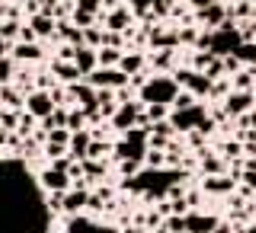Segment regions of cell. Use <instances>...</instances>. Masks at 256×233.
Segmentation results:
<instances>
[{"mask_svg":"<svg viewBox=\"0 0 256 233\" xmlns=\"http://www.w3.org/2000/svg\"><path fill=\"white\" fill-rule=\"evenodd\" d=\"M182 179V173H164V170H141L138 176L125 179V189H134V192H144L150 198H166L170 186Z\"/></svg>","mask_w":256,"mask_h":233,"instance_id":"1","label":"cell"},{"mask_svg":"<svg viewBox=\"0 0 256 233\" xmlns=\"http://www.w3.org/2000/svg\"><path fill=\"white\" fill-rule=\"evenodd\" d=\"M180 93L182 86L176 83V77L157 74V77H148V83L141 86V102L144 106H173Z\"/></svg>","mask_w":256,"mask_h":233,"instance_id":"2","label":"cell"},{"mask_svg":"<svg viewBox=\"0 0 256 233\" xmlns=\"http://www.w3.org/2000/svg\"><path fill=\"white\" fill-rule=\"evenodd\" d=\"M150 150V131L148 128H132L122 134V141L116 144V157L118 160H138L144 163V154Z\"/></svg>","mask_w":256,"mask_h":233,"instance_id":"3","label":"cell"},{"mask_svg":"<svg viewBox=\"0 0 256 233\" xmlns=\"http://www.w3.org/2000/svg\"><path fill=\"white\" fill-rule=\"evenodd\" d=\"M70 163H74L70 157H61L54 166L42 170V186H45L48 192H70V186H74V176L68 173Z\"/></svg>","mask_w":256,"mask_h":233,"instance_id":"4","label":"cell"},{"mask_svg":"<svg viewBox=\"0 0 256 233\" xmlns=\"http://www.w3.org/2000/svg\"><path fill=\"white\" fill-rule=\"evenodd\" d=\"M205 118H208L205 106H202V102H196V106H189V109H176L173 115H170V125L180 134H189V131H198V125H202Z\"/></svg>","mask_w":256,"mask_h":233,"instance_id":"5","label":"cell"},{"mask_svg":"<svg viewBox=\"0 0 256 233\" xmlns=\"http://www.w3.org/2000/svg\"><path fill=\"white\" fill-rule=\"evenodd\" d=\"M176 83L182 86V90H189L196 99H205V96H212V86H214V80H208L202 70H176Z\"/></svg>","mask_w":256,"mask_h":233,"instance_id":"6","label":"cell"},{"mask_svg":"<svg viewBox=\"0 0 256 233\" xmlns=\"http://www.w3.org/2000/svg\"><path fill=\"white\" fill-rule=\"evenodd\" d=\"M86 83L96 90H122V86H128V74H122L118 67H96L86 77Z\"/></svg>","mask_w":256,"mask_h":233,"instance_id":"7","label":"cell"},{"mask_svg":"<svg viewBox=\"0 0 256 233\" xmlns=\"http://www.w3.org/2000/svg\"><path fill=\"white\" fill-rule=\"evenodd\" d=\"M253 106H256V90H234V93L224 96V112L234 115V118L246 115Z\"/></svg>","mask_w":256,"mask_h":233,"instance_id":"8","label":"cell"},{"mask_svg":"<svg viewBox=\"0 0 256 233\" xmlns=\"http://www.w3.org/2000/svg\"><path fill=\"white\" fill-rule=\"evenodd\" d=\"M102 22H106V32H132L134 29V10L132 6H112L102 16Z\"/></svg>","mask_w":256,"mask_h":233,"instance_id":"9","label":"cell"},{"mask_svg":"<svg viewBox=\"0 0 256 233\" xmlns=\"http://www.w3.org/2000/svg\"><path fill=\"white\" fill-rule=\"evenodd\" d=\"M26 109H29V115H36V118H48L54 109V99H52V90H32L26 93Z\"/></svg>","mask_w":256,"mask_h":233,"instance_id":"10","label":"cell"},{"mask_svg":"<svg viewBox=\"0 0 256 233\" xmlns=\"http://www.w3.org/2000/svg\"><path fill=\"white\" fill-rule=\"evenodd\" d=\"M141 106H134V102H125V106H118L116 109V115H112V128L116 131H132V128H138V122H141Z\"/></svg>","mask_w":256,"mask_h":233,"instance_id":"11","label":"cell"},{"mask_svg":"<svg viewBox=\"0 0 256 233\" xmlns=\"http://www.w3.org/2000/svg\"><path fill=\"white\" fill-rule=\"evenodd\" d=\"M196 19L202 22L208 32H214V29H221L224 22H228V6H224L221 0H218V3H212V6H205V10H198V13H196Z\"/></svg>","mask_w":256,"mask_h":233,"instance_id":"12","label":"cell"},{"mask_svg":"<svg viewBox=\"0 0 256 233\" xmlns=\"http://www.w3.org/2000/svg\"><path fill=\"white\" fill-rule=\"evenodd\" d=\"M182 221H186V233H214V227L221 224V218L202 214V211H189Z\"/></svg>","mask_w":256,"mask_h":233,"instance_id":"13","label":"cell"},{"mask_svg":"<svg viewBox=\"0 0 256 233\" xmlns=\"http://www.w3.org/2000/svg\"><path fill=\"white\" fill-rule=\"evenodd\" d=\"M68 233H116V230L106 227V224H96L93 218H86V214H70Z\"/></svg>","mask_w":256,"mask_h":233,"instance_id":"14","label":"cell"},{"mask_svg":"<svg viewBox=\"0 0 256 233\" xmlns=\"http://www.w3.org/2000/svg\"><path fill=\"white\" fill-rule=\"evenodd\" d=\"M86 205H90V192L80 186V182L70 192H64V214H68V218L70 214H84Z\"/></svg>","mask_w":256,"mask_h":233,"instance_id":"15","label":"cell"},{"mask_svg":"<svg viewBox=\"0 0 256 233\" xmlns=\"http://www.w3.org/2000/svg\"><path fill=\"white\" fill-rule=\"evenodd\" d=\"M29 29L36 32V38H54V35H58V22H54V16H48L42 10L29 16Z\"/></svg>","mask_w":256,"mask_h":233,"instance_id":"16","label":"cell"},{"mask_svg":"<svg viewBox=\"0 0 256 233\" xmlns=\"http://www.w3.org/2000/svg\"><path fill=\"white\" fill-rule=\"evenodd\" d=\"M74 64H77V70L84 77H90L93 70L100 67V54H96V48L84 45V48H77V51H74Z\"/></svg>","mask_w":256,"mask_h":233,"instance_id":"17","label":"cell"},{"mask_svg":"<svg viewBox=\"0 0 256 233\" xmlns=\"http://www.w3.org/2000/svg\"><path fill=\"white\" fill-rule=\"evenodd\" d=\"M90 144H93V131H70V160H86L90 154Z\"/></svg>","mask_w":256,"mask_h":233,"instance_id":"18","label":"cell"},{"mask_svg":"<svg viewBox=\"0 0 256 233\" xmlns=\"http://www.w3.org/2000/svg\"><path fill=\"white\" fill-rule=\"evenodd\" d=\"M52 74H54V80H64V83H77V80H84V74L77 70V64L74 61H54L52 64Z\"/></svg>","mask_w":256,"mask_h":233,"instance_id":"19","label":"cell"},{"mask_svg":"<svg viewBox=\"0 0 256 233\" xmlns=\"http://www.w3.org/2000/svg\"><path fill=\"white\" fill-rule=\"evenodd\" d=\"M42 45L38 42H16L13 45V61H42Z\"/></svg>","mask_w":256,"mask_h":233,"instance_id":"20","label":"cell"},{"mask_svg":"<svg viewBox=\"0 0 256 233\" xmlns=\"http://www.w3.org/2000/svg\"><path fill=\"white\" fill-rule=\"evenodd\" d=\"M208 195H224V192H234V176H205V186Z\"/></svg>","mask_w":256,"mask_h":233,"instance_id":"21","label":"cell"},{"mask_svg":"<svg viewBox=\"0 0 256 233\" xmlns=\"http://www.w3.org/2000/svg\"><path fill=\"white\" fill-rule=\"evenodd\" d=\"M144 64H148V58H144L141 51H128V54H122V61H118V70L128 74V77H134V74L144 70Z\"/></svg>","mask_w":256,"mask_h":233,"instance_id":"22","label":"cell"},{"mask_svg":"<svg viewBox=\"0 0 256 233\" xmlns=\"http://www.w3.org/2000/svg\"><path fill=\"white\" fill-rule=\"evenodd\" d=\"M96 54H100V67H118V61H122V48H109V45H102V48H96Z\"/></svg>","mask_w":256,"mask_h":233,"instance_id":"23","label":"cell"},{"mask_svg":"<svg viewBox=\"0 0 256 233\" xmlns=\"http://www.w3.org/2000/svg\"><path fill=\"white\" fill-rule=\"evenodd\" d=\"M80 173H84V179H102L106 176V163L102 160H80Z\"/></svg>","mask_w":256,"mask_h":233,"instance_id":"24","label":"cell"},{"mask_svg":"<svg viewBox=\"0 0 256 233\" xmlns=\"http://www.w3.org/2000/svg\"><path fill=\"white\" fill-rule=\"evenodd\" d=\"M0 102H6L10 109H22L26 106V96H20L16 86H0Z\"/></svg>","mask_w":256,"mask_h":233,"instance_id":"25","label":"cell"},{"mask_svg":"<svg viewBox=\"0 0 256 233\" xmlns=\"http://www.w3.org/2000/svg\"><path fill=\"white\" fill-rule=\"evenodd\" d=\"M16 77V61L10 54H0V86H10Z\"/></svg>","mask_w":256,"mask_h":233,"instance_id":"26","label":"cell"},{"mask_svg":"<svg viewBox=\"0 0 256 233\" xmlns=\"http://www.w3.org/2000/svg\"><path fill=\"white\" fill-rule=\"evenodd\" d=\"M144 118H148L150 128L157 122H166V118H170V106H144Z\"/></svg>","mask_w":256,"mask_h":233,"instance_id":"27","label":"cell"},{"mask_svg":"<svg viewBox=\"0 0 256 233\" xmlns=\"http://www.w3.org/2000/svg\"><path fill=\"white\" fill-rule=\"evenodd\" d=\"M20 109H0V125L4 131H20Z\"/></svg>","mask_w":256,"mask_h":233,"instance_id":"28","label":"cell"},{"mask_svg":"<svg viewBox=\"0 0 256 233\" xmlns=\"http://www.w3.org/2000/svg\"><path fill=\"white\" fill-rule=\"evenodd\" d=\"M58 35L68 38L74 48H84V45H86V42H84V29H77V26H58Z\"/></svg>","mask_w":256,"mask_h":233,"instance_id":"29","label":"cell"},{"mask_svg":"<svg viewBox=\"0 0 256 233\" xmlns=\"http://www.w3.org/2000/svg\"><path fill=\"white\" fill-rule=\"evenodd\" d=\"M256 86V70H237L234 74V90H253Z\"/></svg>","mask_w":256,"mask_h":233,"instance_id":"30","label":"cell"},{"mask_svg":"<svg viewBox=\"0 0 256 233\" xmlns=\"http://www.w3.org/2000/svg\"><path fill=\"white\" fill-rule=\"evenodd\" d=\"M86 122H90V118H86V112H84V109L68 112V131H84Z\"/></svg>","mask_w":256,"mask_h":233,"instance_id":"31","label":"cell"},{"mask_svg":"<svg viewBox=\"0 0 256 233\" xmlns=\"http://www.w3.org/2000/svg\"><path fill=\"white\" fill-rule=\"evenodd\" d=\"M202 74L208 80H218L221 74H228V67H224V58H218V54H212V61H208V67L202 70Z\"/></svg>","mask_w":256,"mask_h":233,"instance_id":"32","label":"cell"},{"mask_svg":"<svg viewBox=\"0 0 256 233\" xmlns=\"http://www.w3.org/2000/svg\"><path fill=\"white\" fill-rule=\"evenodd\" d=\"M45 144H58V147H68L70 150V131H68V128H54V131H48Z\"/></svg>","mask_w":256,"mask_h":233,"instance_id":"33","label":"cell"},{"mask_svg":"<svg viewBox=\"0 0 256 233\" xmlns=\"http://www.w3.org/2000/svg\"><path fill=\"white\" fill-rule=\"evenodd\" d=\"M70 22H74L77 29H90L93 22H96V16H93V13H84V10H77V6H74V13H70Z\"/></svg>","mask_w":256,"mask_h":233,"instance_id":"34","label":"cell"},{"mask_svg":"<svg viewBox=\"0 0 256 233\" xmlns=\"http://www.w3.org/2000/svg\"><path fill=\"white\" fill-rule=\"evenodd\" d=\"M102 35H106V29H96V26L84 29V42L90 48H102Z\"/></svg>","mask_w":256,"mask_h":233,"instance_id":"35","label":"cell"},{"mask_svg":"<svg viewBox=\"0 0 256 233\" xmlns=\"http://www.w3.org/2000/svg\"><path fill=\"white\" fill-rule=\"evenodd\" d=\"M202 170H205V176H218V173H224V160H221V157H208V154H205Z\"/></svg>","mask_w":256,"mask_h":233,"instance_id":"36","label":"cell"},{"mask_svg":"<svg viewBox=\"0 0 256 233\" xmlns=\"http://www.w3.org/2000/svg\"><path fill=\"white\" fill-rule=\"evenodd\" d=\"M173 58H176V48H166V51H157L154 54V67L157 70H166L173 64Z\"/></svg>","mask_w":256,"mask_h":233,"instance_id":"37","label":"cell"},{"mask_svg":"<svg viewBox=\"0 0 256 233\" xmlns=\"http://www.w3.org/2000/svg\"><path fill=\"white\" fill-rule=\"evenodd\" d=\"M77 10H84V13H93V16H100L102 13V6H106V0H77Z\"/></svg>","mask_w":256,"mask_h":233,"instance_id":"38","label":"cell"},{"mask_svg":"<svg viewBox=\"0 0 256 233\" xmlns=\"http://www.w3.org/2000/svg\"><path fill=\"white\" fill-rule=\"evenodd\" d=\"M144 163L150 166V170H160V166L166 163V157H164V150H157V147H150L148 154H144Z\"/></svg>","mask_w":256,"mask_h":233,"instance_id":"39","label":"cell"},{"mask_svg":"<svg viewBox=\"0 0 256 233\" xmlns=\"http://www.w3.org/2000/svg\"><path fill=\"white\" fill-rule=\"evenodd\" d=\"M196 102H198V99H196V96H192L189 90H182L180 96H176V102H173V109H189V106H196Z\"/></svg>","mask_w":256,"mask_h":233,"instance_id":"40","label":"cell"},{"mask_svg":"<svg viewBox=\"0 0 256 233\" xmlns=\"http://www.w3.org/2000/svg\"><path fill=\"white\" fill-rule=\"evenodd\" d=\"M128 3H132L134 16H144V13H148V10H150L154 3H160V0H128Z\"/></svg>","mask_w":256,"mask_h":233,"instance_id":"41","label":"cell"},{"mask_svg":"<svg viewBox=\"0 0 256 233\" xmlns=\"http://www.w3.org/2000/svg\"><path fill=\"white\" fill-rule=\"evenodd\" d=\"M224 154H228V157H240V154H244V147H240L237 141H228V144H224Z\"/></svg>","mask_w":256,"mask_h":233,"instance_id":"42","label":"cell"},{"mask_svg":"<svg viewBox=\"0 0 256 233\" xmlns=\"http://www.w3.org/2000/svg\"><path fill=\"white\" fill-rule=\"evenodd\" d=\"M180 42L196 45V42H198V32H196V29H182V32H180Z\"/></svg>","mask_w":256,"mask_h":233,"instance_id":"43","label":"cell"},{"mask_svg":"<svg viewBox=\"0 0 256 233\" xmlns=\"http://www.w3.org/2000/svg\"><path fill=\"white\" fill-rule=\"evenodd\" d=\"M189 3H192V10H205V6H212V3H218V0H189Z\"/></svg>","mask_w":256,"mask_h":233,"instance_id":"44","label":"cell"},{"mask_svg":"<svg viewBox=\"0 0 256 233\" xmlns=\"http://www.w3.org/2000/svg\"><path fill=\"white\" fill-rule=\"evenodd\" d=\"M214 233H230V224H228V221H221L218 227H214Z\"/></svg>","mask_w":256,"mask_h":233,"instance_id":"45","label":"cell"},{"mask_svg":"<svg viewBox=\"0 0 256 233\" xmlns=\"http://www.w3.org/2000/svg\"><path fill=\"white\" fill-rule=\"evenodd\" d=\"M6 48H10V42H4V38H0V54H6Z\"/></svg>","mask_w":256,"mask_h":233,"instance_id":"46","label":"cell"},{"mask_svg":"<svg viewBox=\"0 0 256 233\" xmlns=\"http://www.w3.org/2000/svg\"><path fill=\"white\" fill-rule=\"evenodd\" d=\"M234 3H253V0H234Z\"/></svg>","mask_w":256,"mask_h":233,"instance_id":"47","label":"cell"},{"mask_svg":"<svg viewBox=\"0 0 256 233\" xmlns=\"http://www.w3.org/2000/svg\"><path fill=\"white\" fill-rule=\"evenodd\" d=\"M64 3H77V0H64Z\"/></svg>","mask_w":256,"mask_h":233,"instance_id":"48","label":"cell"},{"mask_svg":"<svg viewBox=\"0 0 256 233\" xmlns=\"http://www.w3.org/2000/svg\"><path fill=\"white\" fill-rule=\"evenodd\" d=\"M125 233H138V230H125Z\"/></svg>","mask_w":256,"mask_h":233,"instance_id":"49","label":"cell"},{"mask_svg":"<svg viewBox=\"0 0 256 233\" xmlns=\"http://www.w3.org/2000/svg\"><path fill=\"white\" fill-rule=\"evenodd\" d=\"M58 233H68V230H58Z\"/></svg>","mask_w":256,"mask_h":233,"instance_id":"50","label":"cell"},{"mask_svg":"<svg viewBox=\"0 0 256 233\" xmlns=\"http://www.w3.org/2000/svg\"><path fill=\"white\" fill-rule=\"evenodd\" d=\"M253 42H256V38H253Z\"/></svg>","mask_w":256,"mask_h":233,"instance_id":"51","label":"cell"}]
</instances>
